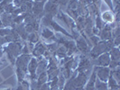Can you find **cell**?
Masks as SVG:
<instances>
[{
  "instance_id": "1",
  "label": "cell",
  "mask_w": 120,
  "mask_h": 90,
  "mask_svg": "<svg viewBox=\"0 0 120 90\" xmlns=\"http://www.w3.org/2000/svg\"><path fill=\"white\" fill-rule=\"evenodd\" d=\"M103 19H104L106 22H111V21L113 20L111 13H109V12L104 13V14H103Z\"/></svg>"
}]
</instances>
